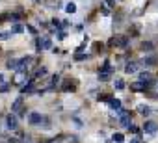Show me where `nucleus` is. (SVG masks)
I'll use <instances>...</instances> for the list:
<instances>
[{"label":"nucleus","instance_id":"f257e3e1","mask_svg":"<svg viewBox=\"0 0 158 143\" xmlns=\"http://www.w3.org/2000/svg\"><path fill=\"white\" fill-rule=\"evenodd\" d=\"M117 117H119V123H121V126H130V114L126 110L121 108L119 111H115Z\"/></svg>","mask_w":158,"mask_h":143},{"label":"nucleus","instance_id":"f03ea898","mask_svg":"<svg viewBox=\"0 0 158 143\" xmlns=\"http://www.w3.org/2000/svg\"><path fill=\"white\" fill-rule=\"evenodd\" d=\"M6 126L9 130H17L19 121H17V115H15V114H8L6 115Z\"/></svg>","mask_w":158,"mask_h":143},{"label":"nucleus","instance_id":"7ed1b4c3","mask_svg":"<svg viewBox=\"0 0 158 143\" xmlns=\"http://www.w3.org/2000/svg\"><path fill=\"white\" fill-rule=\"evenodd\" d=\"M22 102H24L22 97H17V99L13 100V104H11V111H13V114L22 115Z\"/></svg>","mask_w":158,"mask_h":143},{"label":"nucleus","instance_id":"20e7f679","mask_svg":"<svg viewBox=\"0 0 158 143\" xmlns=\"http://www.w3.org/2000/svg\"><path fill=\"white\" fill-rule=\"evenodd\" d=\"M43 119H45V117L41 114H37V111H32V114L28 115V123H30V125H41Z\"/></svg>","mask_w":158,"mask_h":143},{"label":"nucleus","instance_id":"39448f33","mask_svg":"<svg viewBox=\"0 0 158 143\" xmlns=\"http://www.w3.org/2000/svg\"><path fill=\"white\" fill-rule=\"evenodd\" d=\"M156 61H158L156 56H147V58H143L140 61V65H141V67H151L152 63H156Z\"/></svg>","mask_w":158,"mask_h":143},{"label":"nucleus","instance_id":"423d86ee","mask_svg":"<svg viewBox=\"0 0 158 143\" xmlns=\"http://www.w3.org/2000/svg\"><path fill=\"white\" fill-rule=\"evenodd\" d=\"M143 130L147 132V134H154V132L158 130V125H156V123H152V121H147L143 125Z\"/></svg>","mask_w":158,"mask_h":143},{"label":"nucleus","instance_id":"0eeeda50","mask_svg":"<svg viewBox=\"0 0 158 143\" xmlns=\"http://www.w3.org/2000/svg\"><path fill=\"white\" fill-rule=\"evenodd\" d=\"M50 39L48 37H43V39H37V50L41 52V48H50Z\"/></svg>","mask_w":158,"mask_h":143},{"label":"nucleus","instance_id":"6e6552de","mask_svg":"<svg viewBox=\"0 0 158 143\" xmlns=\"http://www.w3.org/2000/svg\"><path fill=\"white\" fill-rule=\"evenodd\" d=\"M126 43H129V39H126L125 35H123V37H117V39L114 37L110 41V45H117V47H126Z\"/></svg>","mask_w":158,"mask_h":143},{"label":"nucleus","instance_id":"1a4fd4ad","mask_svg":"<svg viewBox=\"0 0 158 143\" xmlns=\"http://www.w3.org/2000/svg\"><path fill=\"white\" fill-rule=\"evenodd\" d=\"M151 86V82H134V84H132V89L134 91H140V89H145V88H149Z\"/></svg>","mask_w":158,"mask_h":143},{"label":"nucleus","instance_id":"9d476101","mask_svg":"<svg viewBox=\"0 0 158 143\" xmlns=\"http://www.w3.org/2000/svg\"><path fill=\"white\" fill-rule=\"evenodd\" d=\"M108 104H110V108L114 110V111H119V110H121V100H119V99H110Z\"/></svg>","mask_w":158,"mask_h":143},{"label":"nucleus","instance_id":"9b49d317","mask_svg":"<svg viewBox=\"0 0 158 143\" xmlns=\"http://www.w3.org/2000/svg\"><path fill=\"white\" fill-rule=\"evenodd\" d=\"M136 71H138V63L129 61V63H126V67H125V73H126V74H132V73H136Z\"/></svg>","mask_w":158,"mask_h":143},{"label":"nucleus","instance_id":"f8f14e48","mask_svg":"<svg viewBox=\"0 0 158 143\" xmlns=\"http://www.w3.org/2000/svg\"><path fill=\"white\" fill-rule=\"evenodd\" d=\"M34 82H35V80H30L26 86H22V88H21V93H32V91L35 89V88H34Z\"/></svg>","mask_w":158,"mask_h":143},{"label":"nucleus","instance_id":"ddd939ff","mask_svg":"<svg viewBox=\"0 0 158 143\" xmlns=\"http://www.w3.org/2000/svg\"><path fill=\"white\" fill-rule=\"evenodd\" d=\"M138 110H140V114L141 115H151V108H149V106H145V104H140V106H138Z\"/></svg>","mask_w":158,"mask_h":143},{"label":"nucleus","instance_id":"4468645a","mask_svg":"<svg viewBox=\"0 0 158 143\" xmlns=\"http://www.w3.org/2000/svg\"><path fill=\"white\" fill-rule=\"evenodd\" d=\"M24 78H26V71H19L17 76H15V84H21V82H24Z\"/></svg>","mask_w":158,"mask_h":143},{"label":"nucleus","instance_id":"2eb2a0df","mask_svg":"<svg viewBox=\"0 0 158 143\" xmlns=\"http://www.w3.org/2000/svg\"><path fill=\"white\" fill-rule=\"evenodd\" d=\"M141 50H143V52H151V50H152V43H151V41L141 43Z\"/></svg>","mask_w":158,"mask_h":143},{"label":"nucleus","instance_id":"dca6fc26","mask_svg":"<svg viewBox=\"0 0 158 143\" xmlns=\"http://www.w3.org/2000/svg\"><path fill=\"white\" fill-rule=\"evenodd\" d=\"M6 67L8 69H19V60H9Z\"/></svg>","mask_w":158,"mask_h":143},{"label":"nucleus","instance_id":"f3484780","mask_svg":"<svg viewBox=\"0 0 158 143\" xmlns=\"http://www.w3.org/2000/svg\"><path fill=\"white\" fill-rule=\"evenodd\" d=\"M45 74H47V69H45V67L37 69V71H35V74H34V80H35V78H39V76H45Z\"/></svg>","mask_w":158,"mask_h":143},{"label":"nucleus","instance_id":"a211bd4d","mask_svg":"<svg viewBox=\"0 0 158 143\" xmlns=\"http://www.w3.org/2000/svg\"><path fill=\"white\" fill-rule=\"evenodd\" d=\"M151 78H152L151 73H141V74H140V80H141V82H151Z\"/></svg>","mask_w":158,"mask_h":143},{"label":"nucleus","instance_id":"6ab92c4d","mask_svg":"<svg viewBox=\"0 0 158 143\" xmlns=\"http://www.w3.org/2000/svg\"><path fill=\"white\" fill-rule=\"evenodd\" d=\"M112 139H114V143H123V134H119V132H117V134L112 136Z\"/></svg>","mask_w":158,"mask_h":143},{"label":"nucleus","instance_id":"aec40b11","mask_svg":"<svg viewBox=\"0 0 158 143\" xmlns=\"http://www.w3.org/2000/svg\"><path fill=\"white\" fill-rule=\"evenodd\" d=\"M0 143H19V139H15V137H0Z\"/></svg>","mask_w":158,"mask_h":143},{"label":"nucleus","instance_id":"412c9836","mask_svg":"<svg viewBox=\"0 0 158 143\" xmlns=\"http://www.w3.org/2000/svg\"><path fill=\"white\" fill-rule=\"evenodd\" d=\"M22 32V26H21V24H15V26L11 28V34H21Z\"/></svg>","mask_w":158,"mask_h":143},{"label":"nucleus","instance_id":"4be33fe9","mask_svg":"<svg viewBox=\"0 0 158 143\" xmlns=\"http://www.w3.org/2000/svg\"><path fill=\"white\" fill-rule=\"evenodd\" d=\"M65 9H67V13H74L76 6H74V4H67V8H65Z\"/></svg>","mask_w":158,"mask_h":143},{"label":"nucleus","instance_id":"5701e85b","mask_svg":"<svg viewBox=\"0 0 158 143\" xmlns=\"http://www.w3.org/2000/svg\"><path fill=\"white\" fill-rule=\"evenodd\" d=\"M123 88H125L123 82H121V80H115V89H123Z\"/></svg>","mask_w":158,"mask_h":143},{"label":"nucleus","instance_id":"b1692460","mask_svg":"<svg viewBox=\"0 0 158 143\" xmlns=\"http://www.w3.org/2000/svg\"><path fill=\"white\" fill-rule=\"evenodd\" d=\"M129 130L132 132V134H138V126H134V125H130V126H129Z\"/></svg>","mask_w":158,"mask_h":143},{"label":"nucleus","instance_id":"393cba45","mask_svg":"<svg viewBox=\"0 0 158 143\" xmlns=\"http://www.w3.org/2000/svg\"><path fill=\"white\" fill-rule=\"evenodd\" d=\"M97 99H99V100H110V99H108V95H99Z\"/></svg>","mask_w":158,"mask_h":143},{"label":"nucleus","instance_id":"a878e982","mask_svg":"<svg viewBox=\"0 0 158 143\" xmlns=\"http://www.w3.org/2000/svg\"><path fill=\"white\" fill-rule=\"evenodd\" d=\"M0 91H8V84H2V86H0Z\"/></svg>","mask_w":158,"mask_h":143},{"label":"nucleus","instance_id":"bb28decb","mask_svg":"<svg viewBox=\"0 0 158 143\" xmlns=\"http://www.w3.org/2000/svg\"><path fill=\"white\" fill-rule=\"evenodd\" d=\"M106 4H108V6H112V4H114V0H106Z\"/></svg>","mask_w":158,"mask_h":143},{"label":"nucleus","instance_id":"cd10ccee","mask_svg":"<svg viewBox=\"0 0 158 143\" xmlns=\"http://www.w3.org/2000/svg\"><path fill=\"white\" fill-rule=\"evenodd\" d=\"M130 143H140V141H138V139H132V141H130Z\"/></svg>","mask_w":158,"mask_h":143},{"label":"nucleus","instance_id":"c85d7f7f","mask_svg":"<svg viewBox=\"0 0 158 143\" xmlns=\"http://www.w3.org/2000/svg\"><path fill=\"white\" fill-rule=\"evenodd\" d=\"M0 82H4V80H2V74H0Z\"/></svg>","mask_w":158,"mask_h":143},{"label":"nucleus","instance_id":"c756f323","mask_svg":"<svg viewBox=\"0 0 158 143\" xmlns=\"http://www.w3.org/2000/svg\"><path fill=\"white\" fill-rule=\"evenodd\" d=\"M45 143H52V141H45Z\"/></svg>","mask_w":158,"mask_h":143}]
</instances>
